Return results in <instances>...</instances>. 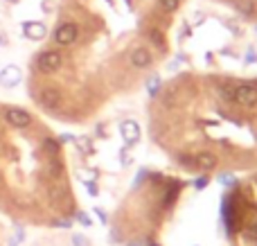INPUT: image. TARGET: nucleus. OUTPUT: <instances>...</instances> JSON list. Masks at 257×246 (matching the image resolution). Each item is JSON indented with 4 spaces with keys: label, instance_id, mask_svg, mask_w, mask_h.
<instances>
[{
    "label": "nucleus",
    "instance_id": "6",
    "mask_svg": "<svg viewBox=\"0 0 257 246\" xmlns=\"http://www.w3.org/2000/svg\"><path fill=\"white\" fill-rule=\"evenodd\" d=\"M21 79H23V72L16 63H9V66H5L3 70H0V84H3L5 88H14V86H18Z\"/></svg>",
    "mask_w": 257,
    "mask_h": 246
},
{
    "label": "nucleus",
    "instance_id": "8",
    "mask_svg": "<svg viewBox=\"0 0 257 246\" xmlns=\"http://www.w3.org/2000/svg\"><path fill=\"white\" fill-rule=\"evenodd\" d=\"M39 102H41V106H45V108H54L61 102V93H59L57 88H43L39 95Z\"/></svg>",
    "mask_w": 257,
    "mask_h": 246
},
{
    "label": "nucleus",
    "instance_id": "18",
    "mask_svg": "<svg viewBox=\"0 0 257 246\" xmlns=\"http://www.w3.org/2000/svg\"><path fill=\"white\" fill-rule=\"evenodd\" d=\"M45 149H48L50 154H59V143L57 140H52V138H48L45 140Z\"/></svg>",
    "mask_w": 257,
    "mask_h": 246
},
{
    "label": "nucleus",
    "instance_id": "16",
    "mask_svg": "<svg viewBox=\"0 0 257 246\" xmlns=\"http://www.w3.org/2000/svg\"><path fill=\"white\" fill-rule=\"evenodd\" d=\"M149 39L154 41V43L158 45V48H165V39H163V34H160V32L151 30V32H149Z\"/></svg>",
    "mask_w": 257,
    "mask_h": 246
},
{
    "label": "nucleus",
    "instance_id": "11",
    "mask_svg": "<svg viewBox=\"0 0 257 246\" xmlns=\"http://www.w3.org/2000/svg\"><path fill=\"white\" fill-rule=\"evenodd\" d=\"M235 7L239 9L241 16H253L255 14V0H235Z\"/></svg>",
    "mask_w": 257,
    "mask_h": 246
},
{
    "label": "nucleus",
    "instance_id": "14",
    "mask_svg": "<svg viewBox=\"0 0 257 246\" xmlns=\"http://www.w3.org/2000/svg\"><path fill=\"white\" fill-rule=\"evenodd\" d=\"M72 246H90V239L86 237V235H81V233H77V235H72Z\"/></svg>",
    "mask_w": 257,
    "mask_h": 246
},
{
    "label": "nucleus",
    "instance_id": "21",
    "mask_svg": "<svg viewBox=\"0 0 257 246\" xmlns=\"http://www.w3.org/2000/svg\"><path fill=\"white\" fill-rule=\"evenodd\" d=\"M86 190H88L90 197H97V194H99V190H97V185H95V183H86Z\"/></svg>",
    "mask_w": 257,
    "mask_h": 246
},
{
    "label": "nucleus",
    "instance_id": "2",
    "mask_svg": "<svg viewBox=\"0 0 257 246\" xmlns=\"http://www.w3.org/2000/svg\"><path fill=\"white\" fill-rule=\"evenodd\" d=\"M63 59L61 54L57 52V50H45L43 54H39V59H36V66H39L41 72H45V75H52V72H57L59 68H61Z\"/></svg>",
    "mask_w": 257,
    "mask_h": 246
},
{
    "label": "nucleus",
    "instance_id": "24",
    "mask_svg": "<svg viewBox=\"0 0 257 246\" xmlns=\"http://www.w3.org/2000/svg\"><path fill=\"white\" fill-rule=\"evenodd\" d=\"M219 181H223V183H226V185H230V183H232V181H235V179H232L230 174H221V176H219Z\"/></svg>",
    "mask_w": 257,
    "mask_h": 246
},
{
    "label": "nucleus",
    "instance_id": "10",
    "mask_svg": "<svg viewBox=\"0 0 257 246\" xmlns=\"http://www.w3.org/2000/svg\"><path fill=\"white\" fill-rule=\"evenodd\" d=\"M194 165L201 167V170H214L217 167V156L210 152H201L194 156Z\"/></svg>",
    "mask_w": 257,
    "mask_h": 246
},
{
    "label": "nucleus",
    "instance_id": "1",
    "mask_svg": "<svg viewBox=\"0 0 257 246\" xmlns=\"http://www.w3.org/2000/svg\"><path fill=\"white\" fill-rule=\"evenodd\" d=\"M232 102H237L239 106H246V108L257 106V86L239 84L235 90H232Z\"/></svg>",
    "mask_w": 257,
    "mask_h": 246
},
{
    "label": "nucleus",
    "instance_id": "4",
    "mask_svg": "<svg viewBox=\"0 0 257 246\" xmlns=\"http://www.w3.org/2000/svg\"><path fill=\"white\" fill-rule=\"evenodd\" d=\"M5 120H7L12 127H16V129H25V127L32 125L30 111L18 108V106H7V108H5Z\"/></svg>",
    "mask_w": 257,
    "mask_h": 246
},
{
    "label": "nucleus",
    "instance_id": "15",
    "mask_svg": "<svg viewBox=\"0 0 257 246\" xmlns=\"http://www.w3.org/2000/svg\"><path fill=\"white\" fill-rule=\"evenodd\" d=\"M77 176H79L84 183H95V181H97V172H79Z\"/></svg>",
    "mask_w": 257,
    "mask_h": 246
},
{
    "label": "nucleus",
    "instance_id": "20",
    "mask_svg": "<svg viewBox=\"0 0 257 246\" xmlns=\"http://www.w3.org/2000/svg\"><path fill=\"white\" fill-rule=\"evenodd\" d=\"M208 183H210L208 176H201V179L194 181V188H196V190H203V188H208Z\"/></svg>",
    "mask_w": 257,
    "mask_h": 246
},
{
    "label": "nucleus",
    "instance_id": "13",
    "mask_svg": "<svg viewBox=\"0 0 257 246\" xmlns=\"http://www.w3.org/2000/svg\"><path fill=\"white\" fill-rule=\"evenodd\" d=\"M158 5L165 9V12H176L178 5H181V0H158Z\"/></svg>",
    "mask_w": 257,
    "mask_h": 246
},
{
    "label": "nucleus",
    "instance_id": "12",
    "mask_svg": "<svg viewBox=\"0 0 257 246\" xmlns=\"http://www.w3.org/2000/svg\"><path fill=\"white\" fill-rule=\"evenodd\" d=\"M75 145H77V149H79L84 156H90V154H93V143H90L88 136H81V138H77Z\"/></svg>",
    "mask_w": 257,
    "mask_h": 246
},
{
    "label": "nucleus",
    "instance_id": "25",
    "mask_svg": "<svg viewBox=\"0 0 257 246\" xmlns=\"http://www.w3.org/2000/svg\"><path fill=\"white\" fill-rule=\"evenodd\" d=\"M52 226H59V228H70V221H54Z\"/></svg>",
    "mask_w": 257,
    "mask_h": 246
},
{
    "label": "nucleus",
    "instance_id": "5",
    "mask_svg": "<svg viewBox=\"0 0 257 246\" xmlns=\"http://www.w3.org/2000/svg\"><path fill=\"white\" fill-rule=\"evenodd\" d=\"M120 136L126 147H133V145L140 143V125L136 120H124L120 125Z\"/></svg>",
    "mask_w": 257,
    "mask_h": 246
},
{
    "label": "nucleus",
    "instance_id": "19",
    "mask_svg": "<svg viewBox=\"0 0 257 246\" xmlns=\"http://www.w3.org/2000/svg\"><path fill=\"white\" fill-rule=\"evenodd\" d=\"M77 221H79L81 226H90V217H88V212L79 210V212H77Z\"/></svg>",
    "mask_w": 257,
    "mask_h": 246
},
{
    "label": "nucleus",
    "instance_id": "3",
    "mask_svg": "<svg viewBox=\"0 0 257 246\" xmlns=\"http://www.w3.org/2000/svg\"><path fill=\"white\" fill-rule=\"evenodd\" d=\"M79 36V27L77 23H61V25L54 30V43L57 45H70L77 41Z\"/></svg>",
    "mask_w": 257,
    "mask_h": 246
},
{
    "label": "nucleus",
    "instance_id": "23",
    "mask_svg": "<svg viewBox=\"0 0 257 246\" xmlns=\"http://www.w3.org/2000/svg\"><path fill=\"white\" fill-rule=\"evenodd\" d=\"M95 212H97V217H99V221H102V224H106V212H104V210H99V208H95Z\"/></svg>",
    "mask_w": 257,
    "mask_h": 246
},
{
    "label": "nucleus",
    "instance_id": "27",
    "mask_svg": "<svg viewBox=\"0 0 257 246\" xmlns=\"http://www.w3.org/2000/svg\"><path fill=\"white\" fill-rule=\"evenodd\" d=\"M151 246H156V244H151Z\"/></svg>",
    "mask_w": 257,
    "mask_h": 246
},
{
    "label": "nucleus",
    "instance_id": "26",
    "mask_svg": "<svg viewBox=\"0 0 257 246\" xmlns=\"http://www.w3.org/2000/svg\"><path fill=\"white\" fill-rule=\"evenodd\" d=\"M5 3H12L14 5V3H18V0H5Z\"/></svg>",
    "mask_w": 257,
    "mask_h": 246
},
{
    "label": "nucleus",
    "instance_id": "7",
    "mask_svg": "<svg viewBox=\"0 0 257 246\" xmlns=\"http://www.w3.org/2000/svg\"><path fill=\"white\" fill-rule=\"evenodd\" d=\"M21 32H23V36H25V39L41 41V39H45V34H48V27H45L41 21H25L21 25Z\"/></svg>",
    "mask_w": 257,
    "mask_h": 246
},
{
    "label": "nucleus",
    "instance_id": "22",
    "mask_svg": "<svg viewBox=\"0 0 257 246\" xmlns=\"http://www.w3.org/2000/svg\"><path fill=\"white\" fill-rule=\"evenodd\" d=\"M50 172H52V176H59V174H61V165H57V163H50Z\"/></svg>",
    "mask_w": 257,
    "mask_h": 246
},
{
    "label": "nucleus",
    "instance_id": "17",
    "mask_svg": "<svg viewBox=\"0 0 257 246\" xmlns=\"http://www.w3.org/2000/svg\"><path fill=\"white\" fill-rule=\"evenodd\" d=\"M158 86H160V79H158V77H151V79H149V84H147V90H149V95H156V90H158Z\"/></svg>",
    "mask_w": 257,
    "mask_h": 246
},
{
    "label": "nucleus",
    "instance_id": "9",
    "mask_svg": "<svg viewBox=\"0 0 257 246\" xmlns=\"http://www.w3.org/2000/svg\"><path fill=\"white\" fill-rule=\"evenodd\" d=\"M151 61H154V57H151V52L147 48H136L131 52V63L136 68H149Z\"/></svg>",
    "mask_w": 257,
    "mask_h": 246
}]
</instances>
